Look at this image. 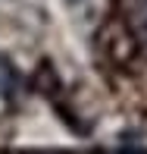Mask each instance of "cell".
<instances>
[{"label": "cell", "mask_w": 147, "mask_h": 154, "mask_svg": "<svg viewBox=\"0 0 147 154\" xmlns=\"http://www.w3.org/2000/svg\"><path fill=\"white\" fill-rule=\"evenodd\" d=\"M19 88V72L6 57H0V97H10Z\"/></svg>", "instance_id": "obj_1"}, {"label": "cell", "mask_w": 147, "mask_h": 154, "mask_svg": "<svg viewBox=\"0 0 147 154\" xmlns=\"http://www.w3.org/2000/svg\"><path fill=\"white\" fill-rule=\"evenodd\" d=\"M131 29L138 41L147 44V0H131Z\"/></svg>", "instance_id": "obj_2"}]
</instances>
